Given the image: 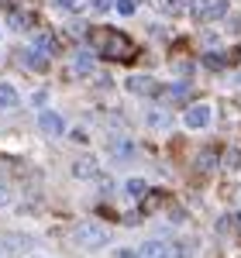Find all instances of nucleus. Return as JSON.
Masks as SVG:
<instances>
[{"instance_id": "nucleus-21", "label": "nucleus", "mask_w": 241, "mask_h": 258, "mask_svg": "<svg viewBox=\"0 0 241 258\" xmlns=\"http://www.w3.org/2000/svg\"><path fill=\"white\" fill-rule=\"evenodd\" d=\"M197 165H200V169H214V165H217V159H214V152H203Z\"/></svg>"}, {"instance_id": "nucleus-16", "label": "nucleus", "mask_w": 241, "mask_h": 258, "mask_svg": "<svg viewBox=\"0 0 241 258\" xmlns=\"http://www.w3.org/2000/svg\"><path fill=\"white\" fill-rule=\"evenodd\" d=\"M162 200H165V193H162V189H152V193H145V197H141V214H148L152 207H159Z\"/></svg>"}, {"instance_id": "nucleus-20", "label": "nucleus", "mask_w": 241, "mask_h": 258, "mask_svg": "<svg viewBox=\"0 0 241 258\" xmlns=\"http://www.w3.org/2000/svg\"><path fill=\"white\" fill-rule=\"evenodd\" d=\"M224 165H227V169H241V152H238V148H227V159H224Z\"/></svg>"}, {"instance_id": "nucleus-25", "label": "nucleus", "mask_w": 241, "mask_h": 258, "mask_svg": "<svg viewBox=\"0 0 241 258\" xmlns=\"http://www.w3.org/2000/svg\"><path fill=\"white\" fill-rule=\"evenodd\" d=\"M231 224H234V231H238V238H241V210L234 214V217H231Z\"/></svg>"}, {"instance_id": "nucleus-22", "label": "nucleus", "mask_w": 241, "mask_h": 258, "mask_svg": "<svg viewBox=\"0 0 241 258\" xmlns=\"http://www.w3.org/2000/svg\"><path fill=\"white\" fill-rule=\"evenodd\" d=\"M148 120H152V124H162V127H169V124H172V120H169V114H159V110H155Z\"/></svg>"}, {"instance_id": "nucleus-23", "label": "nucleus", "mask_w": 241, "mask_h": 258, "mask_svg": "<svg viewBox=\"0 0 241 258\" xmlns=\"http://www.w3.org/2000/svg\"><path fill=\"white\" fill-rule=\"evenodd\" d=\"M90 7H93V11H110L114 0H90Z\"/></svg>"}, {"instance_id": "nucleus-12", "label": "nucleus", "mask_w": 241, "mask_h": 258, "mask_svg": "<svg viewBox=\"0 0 241 258\" xmlns=\"http://www.w3.org/2000/svg\"><path fill=\"white\" fill-rule=\"evenodd\" d=\"M18 62L31 66V69H48V59H45L41 52H35V48H24V52H18Z\"/></svg>"}, {"instance_id": "nucleus-11", "label": "nucleus", "mask_w": 241, "mask_h": 258, "mask_svg": "<svg viewBox=\"0 0 241 258\" xmlns=\"http://www.w3.org/2000/svg\"><path fill=\"white\" fill-rule=\"evenodd\" d=\"M14 107H21V97L14 86H7V83H0V110H14Z\"/></svg>"}, {"instance_id": "nucleus-19", "label": "nucleus", "mask_w": 241, "mask_h": 258, "mask_svg": "<svg viewBox=\"0 0 241 258\" xmlns=\"http://www.w3.org/2000/svg\"><path fill=\"white\" fill-rule=\"evenodd\" d=\"M135 152V145H128V141H117L114 145V155H117V162H128V155Z\"/></svg>"}, {"instance_id": "nucleus-7", "label": "nucleus", "mask_w": 241, "mask_h": 258, "mask_svg": "<svg viewBox=\"0 0 241 258\" xmlns=\"http://www.w3.org/2000/svg\"><path fill=\"white\" fill-rule=\"evenodd\" d=\"M183 120H186V127H207L210 124V107L207 103H193Z\"/></svg>"}, {"instance_id": "nucleus-24", "label": "nucleus", "mask_w": 241, "mask_h": 258, "mask_svg": "<svg viewBox=\"0 0 241 258\" xmlns=\"http://www.w3.org/2000/svg\"><path fill=\"white\" fill-rule=\"evenodd\" d=\"M7 203H11V189L0 182V207H7Z\"/></svg>"}, {"instance_id": "nucleus-2", "label": "nucleus", "mask_w": 241, "mask_h": 258, "mask_svg": "<svg viewBox=\"0 0 241 258\" xmlns=\"http://www.w3.org/2000/svg\"><path fill=\"white\" fill-rule=\"evenodd\" d=\"M73 238H76V244H80V248H86V251H97V248H103V244L110 241V234H107V227H100V224L83 220V224H76Z\"/></svg>"}, {"instance_id": "nucleus-4", "label": "nucleus", "mask_w": 241, "mask_h": 258, "mask_svg": "<svg viewBox=\"0 0 241 258\" xmlns=\"http://www.w3.org/2000/svg\"><path fill=\"white\" fill-rule=\"evenodd\" d=\"M190 11H193V18H197V21L214 24V21L227 18V0H193Z\"/></svg>"}, {"instance_id": "nucleus-14", "label": "nucleus", "mask_w": 241, "mask_h": 258, "mask_svg": "<svg viewBox=\"0 0 241 258\" xmlns=\"http://www.w3.org/2000/svg\"><path fill=\"white\" fill-rule=\"evenodd\" d=\"M73 69H76L80 76H90V73H93V55H86V52H76V59H73Z\"/></svg>"}, {"instance_id": "nucleus-6", "label": "nucleus", "mask_w": 241, "mask_h": 258, "mask_svg": "<svg viewBox=\"0 0 241 258\" xmlns=\"http://www.w3.org/2000/svg\"><path fill=\"white\" fill-rule=\"evenodd\" d=\"M128 90H131V93H145V97H159L162 93V86L152 80V76H131V80H128Z\"/></svg>"}, {"instance_id": "nucleus-9", "label": "nucleus", "mask_w": 241, "mask_h": 258, "mask_svg": "<svg viewBox=\"0 0 241 258\" xmlns=\"http://www.w3.org/2000/svg\"><path fill=\"white\" fill-rule=\"evenodd\" d=\"M31 48H35V52H41V55L48 59V55H55V52H59V41H55V35H52V31H38Z\"/></svg>"}, {"instance_id": "nucleus-8", "label": "nucleus", "mask_w": 241, "mask_h": 258, "mask_svg": "<svg viewBox=\"0 0 241 258\" xmlns=\"http://www.w3.org/2000/svg\"><path fill=\"white\" fill-rule=\"evenodd\" d=\"M241 55V48H231V52H207L203 55V66L207 69H224V66H231V62Z\"/></svg>"}, {"instance_id": "nucleus-10", "label": "nucleus", "mask_w": 241, "mask_h": 258, "mask_svg": "<svg viewBox=\"0 0 241 258\" xmlns=\"http://www.w3.org/2000/svg\"><path fill=\"white\" fill-rule=\"evenodd\" d=\"M97 159L93 155H83V159H76L73 162V176H80V179H90V176H97Z\"/></svg>"}, {"instance_id": "nucleus-27", "label": "nucleus", "mask_w": 241, "mask_h": 258, "mask_svg": "<svg viewBox=\"0 0 241 258\" xmlns=\"http://www.w3.org/2000/svg\"><path fill=\"white\" fill-rule=\"evenodd\" d=\"M0 258H11V255H7V248H4V244H0Z\"/></svg>"}, {"instance_id": "nucleus-17", "label": "nucleus", "mask_w": 241, "mask_h": 258, "mask_svg": "<svg viewBox=\"0 0 241 258\" xmlns=\"http://www.w3.org/2000/svg\"><path fill=\"white\" fill-rule=\"evenodd\" d=\"M114 7H117V14H124V18H131V14L138 11V0H114Z\"/></svg>"}, {"instance_id": "nucleus-18", "label": "nucleus", "mask_w": 241, "mask_h": 258, "mask_svg": "<svg viewBox=\"0 0 241 258\" xmlns=\"http://www.w3.org/2000/svg\"><path fill=\"white\" fill-rule=\"evenodd\" d=\"M31 14H11V28H14V31H21V28H31Z\"/></svg>"}, {"instance_id": "nucleus-1", "label": "nucleus", "mask_w": 241, "mask_h": 258, "mask_svg": "<svg viewBox=\"0 0 241 258\" xmlns=\"http://www.w3.org/2000/svg\"><path fill=\"white\" fill-rule=\"evenodd\" d=\"M86 38H90V48H97L103 59H110V62H131L135 59V41L128 38L124 31H117V28H107V24L90 28Z\"/></svg>"}, {"instance_id": "nucleus-13", "label": "nucleus", "mask_w": 241, "mask_h": 258, "mask_svg": "<svg viewBox=\"0 0 241 258\" xmlns=\"http://www.w3.org/2000/svg\"><path fill=\"white\" fill-rule=\"evenodd\" d=\"M124 193H128V197L131 200H141L145 197V193H148V182H145V179H128V182H124Z\"/></svg>"}, {"instance_id": "nucleus-15", "label": "nucleus", "mask_w": 241, "mask_h": 258, "mask_svg": "<svg viewBox=\"0 0 241 258\" xmlns=\"http://www.w3.org/2000/svg\"><path fill=\"white\" fill-rule=\"evenodd\" d=\"M159 97H169V100H190V83H176V86L162 90Z\"/></svg>"}, {"instance_id": "nucleus-5", "label": "nucleus", "mask_w": 241, "mask_h": 258, "mask_svg": "<svg viewBox=\"0 0 241 258\" xmlns=\"http://www.w3.org/2000/svg\"><path fill=\"white\" fill-rule=\"evenodd\" d=\"M38 127H41V135H48V138H59L62 131H66V120H62L55 110H41V114H38Z\"/></svg>"}, {"instance_id": "nucleus-26", "label": "nucleus", "mask_w": 241, "mask_h": 258, "mask_svg": "<svg viewBox=\"0 0 241 258\" xmlns=\"http://www.w3.org/2000/svg\"><path fill=\"white\" fill-rule=\"evenodd\" d=\"M117 258H138V251H128L124 248V251H117Z\"/></svg>"}, {"instance_id": "nucleus-3", "label": "nucleus", "mask_w": 241, "mask_h": 258, "mask_svg": "<svg viewBox=\"0 0 241 258\" xmlns=\"http://www.w3.org/2000/svg\"><path fill=\"white\" fill-rule=\"evenodd\" d=\"M193 244H176V241H145L138 258H186Z\"/></svg>"}]
</instances>
